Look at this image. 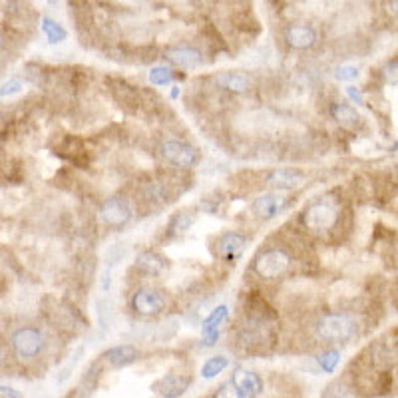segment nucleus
<instances>
[{"label":"nucleus","instance_id":"nucleus-6","mask_svg":"<svg viewBox=\"0 0 398 398\" xmlns=\"http://www.w3.org/2000/svg\"><path fill=\"white\" fill-rule=\"evenodd\" d=\"M100 219H102L104 226L114 227V229H119V227L129 223V219H131V207H129L128 199L118 197V195L108 197V199L102 204V207H100Z\"/></svg>","mask_w":398,"mask_h":398},{"label":"nucleus","instance_id":"nucleus-27","mask_svg":"<svg viewBox=\"0 0 398 398\" xmlns=\"http://www.w3.org/2000/svg\"><path fill=\"white\" fill-rule=\"evenodd\" d=\"M382 76L387 80L390 86H398V60H390L385 70H382Z\"/></svg>","mask_w":398,"mask_h":398},{"label":"nucleus","instance_id":"nucleus-4","mask_svg":"<svg viewBox=\"0 0 398 398\" xmlns=\"http://www.w3.org/2000/svg\"><path fill=\"white\" fill-rule=\"evenodd\" d=\"M291 267V255L281 247L267 249L261 251L255 261H253V271L257 273L261 279H279L281 275H285V271Z\"/></svg>","mask_w":398,"mask_h":398},{"label":"nucleus","instance_id":"nucleus-24","mask_svg":"<svg viewBox=\"0 0 398 398\" xmlns=\"http://www.w3.org/2000/svg\"><path fill=\"white\" fill-rule=\"evenodd\" d=\"M317 363L321 366V370L331 375V373H334V368L339 366V363H341V353L339 351H327V353H323V355L317 358Z\"/></svg>","mask_w":398,"mask_h":398},{"label":"nucleus","instance_id":"nucleus-30","mask_svg":"<svg viewBox=\"0 0 398 398\" xmlns=\"http://www.w3.org/2000/svg\"><path fill=\"white\" fill-rule=\"evenodd\" d=\"M0 394H4V397L8 398H22V394L16 390V388L12 387H4V385H0Z\"/></svg>","mask_w":398,"mask_h":398},{"label":"nucleus","instance_id":"nucleus-23","mask_svg":"<svg viewBox=\"0 0 398 398\" xmlns=\"http://www.w3.org/2000/svg\"><path fill=\"white\" fill-rule=\"evenodd\" d=\"M192 226H194V216L192 213H177L170 221V231L173 235H177V233H185Z\"/></svg>","mask_w":398,"mask_h":398},{"label":"nucleus","instance_id":"nucleus-17","mask_svg":"<svg viewBox=\"0 0 398 398\" xmlns=\"http://www.w3.org/2000/svg\"><path fill=\"white\" fill-rule=\"evenodd\" d=\"M134 267L140 271V273H144V275L158 277V275L163 273V269L168 267V261H165L160 253H156V251H144V253H140V255L136 257Z\"/></svg>","mask_w":398,"mask_h":398},{"label":"nucleus","instance_id":"nucleus-19","mask_svg":"<svg viewBox=\"0 0 398 398\" xmlns=\"http://www.w3.org/2000/svg\"><path fill=\"white\" fill-rule=\"evenodd\" d=\"M331 116H333V119L339 126H343L346 129H353L361 124L358 112L353 106L344 104V102H334L333 106H331Z\"/></svg>","mask_w":398,"mask_h":398},{"label":"nucleus","instance_id":"nucleus-20","mask_svg":"<svg viewBox=\"0 0 398 398\" xmlns=\"http://www.w3.org/2000/svg\"><path fill=\"white\" fill-rule=\"evenodd\" d=\"M40 28H42V33L46 34V38H48V42L50 44L64 42L66 36H68L64 26L58 24L56 21H52V18H48V16H42V18H40Z\"/></svg>","mask_w":398,"mask_h":398},{"label":"nucleus","instance_id":"nucleus-16","mask_svg":"<svg viewBox=\"0 0 398 398\" xmlns=\"http://www.w3.org/2000/svg\"><path fill=\"white\" fill-rule=\"evenodd\" d=\"M213 82L231 94H245L251 88V78L243 72H219L213 76Z\"/></svg>","mask_w":398,"mask_h":398},{"label":"nucleus","instance_id":"nucleus-13","mask_svg":"<svg viewBox=\"0 0 398 398\" xmlns=\"http://www.w3.org/2000/svg\"><path fill=\"white\" fill-rule=\"evenodd\" d=\"M165 58L172 62L173 66H180V68H197V66L204 62V56L201 52L194 48V46H170L165 50Z\"/></svg>","mask_w":398,"mask_h":398},{"label":"nucleus","instance_id":"nucleus-32","mask_svg":"<svg viewBox=\"0 0 398 398\" xmlns=\"http://www.w3.org/2000/svg\"><path fill=\"white\" fill-rule=\"evenodd\" d=\"M2 356H4V353H2V346H0V363H2Z\"/></svg>","mask_w":398,"mask_h":398},{"label":"nucleus","instance_id":"nucleus-1","mask_svg":"<svg viewBox=\"0 0 398 398\" xmlns=\"http://www.w3.org/2000/svg\"><path fill=\"white\" fill-rule=\"evenodd\" d=\"M315 333L323 343L343 344L356 334V323L346 312H331L321 317V321L315 327Z\"/></svg>","mask_w":398,"mask_h":398},{"label":"nucleus","instance_id":"nucleus-5","mask_svg":"<svg viewBox=\"0 0 398 398\" xmlns=\"http://www.w3.org/2000/svg\"><path fill=\"white\" fill-rule=\"evenodd\" d=\"M131 309L141 317H158L165 309V295L151 285H141L131 297Z\"/></svg>","mask_w":398,"mask_h":398},{"label":"nucleus","instance_id":"nucleus-7","mask_svg":"<svg viewBox=\"0 0 398 398\" xmlns=\"http://www.w3.org/2000/svg\"><path fill=\"white\" fill-rule=\"evenodd\" d=\"M162 156L172 165L182 168V170H189V168H194L195 163L199 162V153H197L194 146L177 140L165 141L162 146Z\"/></svg>","mask_w":398,"mask_h":398},{"label":"nucleus","instance_id":"nucleus-29","mask_svg":"<svg viewBox=\"0 0 398 398\" xmlns=\"http://www.w3.org/2000/svg\"><path fill=\"white\" fill-rule=\"evenodd\" d=\"M346 96L351 98L355 104H363V102H365V100H363V94H361V90H358L356 86L346 88Z\"/></svg>","mask_w":398,"mask_h":398},{"label":"nucleus","instance_id":"nucleus-25","mask_svg":"<svg viewBox=\"0 0 398 398\" xmlns=\"http://www.w3.org/2000/svg\"><path fill=\"white\" fill-rule=\"evenodd\" d=\"M358 74H361V72H358V68L353 64H343L334 70V78H336V80H341V82L355 80V78H358Z\"/></svg>","mask_w":398,"mask_h":398},{"label":"nucleus","instance_id":"nucleus-3","mask_svg":"<svg viewBox=\"0 0 398 398\" xmlns=\"http://www.w3.org/2000/svg\"><path fill=\"white\" fill-rule=\"evenodd\" d=\"M11 346L14 355L22 361H33L38 355H42L46 349L44 333L36 327H21L11 334Z\"/></svg>","mask_w":398,"mask_h":398},{"label":"nucleus","instance_id":"nucleus-31","mask_svg":"<svg viewBox=\"0 0 398 398\" xmlns=\"http://www.w3.org/2000/svg\"><path fill=\"white\" fill-rule=\"evenodd\" d=\"M388 11L392 12L394 16H398V0H394V2H388Z\"/></svg>","mask_w":398,"mask_h":398},{"label":"nucleus","instance_id":"nucleus-14","mask_svg":"<svg viewBox=\"0 0 398 398\" xmlns=\"http://www.w3.org/2000/svg\"><path fill=\"white\" fill-rule=\"evenodd\" d=\"M265 182L273 189L287 192V189L301 187L305 183V173L299 172V170H273V172L267 173Z\"/></svg>","mask_w":398,"mask_h":398},{"label":"nucleus","instance_id":"nucleus-10","mask_svg":"<svg viewBox=\"0 0 398 398\" xmlns=\"http://www.w3.org/2000/svg\"><path fill=\"white\" fill-rule=\"evenodd\" d=\"M247 247V237L235 233V231H227L217 239L216 249L217 255L223 259L226 263H235L241 257V253Z\"/></svg>","mask_w":398,"mask_h":398},{"label":"nucleus","instance_id":"nucleus-11","mask_svg":"<svg viewBox=\"0 0 398 398\" xmlns=\"http://www.w3.org/2000/svg\"><path fill=\"white\" fill-rule=\"evenodd\" d=\"M231 385L243 398H257L263 392V380L255 370L237 368L231 375Z\"/></svg>","mask_w":398,"mask_h":398},{"label":"nucleus","instance_id":"nucleus-28","mask_svg":"<svg viewBox=\"0 0 398 398\" xmlns=\"http://www.w3.org/2000/svg\"><path fill=\"white\" fill-rule=\"evenodd\" d=\"M213 398H243V397L237 392L235 387H233V385H231V380H229V382H226V385H221V387L217 388Z\"/></svg>","mask_w":398,"mask_h":398},{"label":"nucleus","instance_id":"nucleus-22","mask_svg":"<svg viewBox=\"0 0 398 398\" xmlns=\"http://www.w3.org/2000/svg\"><path fill=\"white\" fill-rule=\"evenodd\" d=\"M175 80V72L168 66H156L150 70V82L153 86H168Z\"/></svg>","mask_w":398,"mask_h":398},{"label":"nucleus","instance_id":"nucleus-21","mask_svg":"<svg viewBox=\"0 0 398 398\" xmlns=\"http://www.w3.org/2000/svg\"><path fill=\"white\" fill-rule=\"evenodd\" d=\"M227 366H229V361H227V356L223 355H217V356H211V358H207L205 361V365L201 366V377L204 378H216L217 375H221L223 370H226Z\"/></svg>","mask_w":398,"mask_h":398},{"label":"nucleus","instance_id":"nucleus-2","mask_svg":"<svg viewBox=\"0 0 398 398\" xmlns=\"http://www.w3.org/2000/svg\"><path fill=\"white\" fill-rule=\"evenodd\" d=\"M339 205L331 199H319L303 211L301 221L311 233H327L339 221Z\"/></svg>","mask_w":398,"mask_h":398},{"label":"nucleus","instance_id":"nucleus-15","mask_svg":"<svg viewBox=\"0 0 398 398\" xmlns=\"http://www.w3.org/2000/svg\"><path fill=\"white\" fill-rule=\"evenodd\" d=\"M140 356V351L134 346V344H118V346H112L108 351H104L102 358L114 368H122V366H128L131 363H136Z\"/></svg>","mask_w":398,"mask_h":398},{"label":"nucleus","instance_id":"nucleus-12","mask_svg":"<svg viewBox=\"0 0 398 398\" xmlns=\"http://www.w3.org/2000/svg\"><path fill=\"white\" fill-rule=\"evenodd\" d=\"M285 40L295 50H309L317 44L319 34L309 24H291L285 33Z\"/></svg>","mask_w":398,"mask_h":398},{"label":"nucleus","instance_id":"nucleus-18","mask_svg":"<svg viewBox=\"0 0 398 398\" xmlns=\"http://www.w3.org/2000/svg\"><path fill=\"white\" fill-rule=\"evenodd\" d=\"M227 315H229V309H227L226 305H221V307L213 309L211 315L205 319L204 324H201V334H204L205 344L217 343V336H219V327H221V323H226L227 321Z\"/></svg>","mask_w":398,"mask_h":398},{"label":"nucleus","instance_id":"nucleus-26","mask_svg":"<svg viewBox=\"0 0 398 398\" xmlns=\"http://www.w3.org/2000/svg\"><path fill=\"white\" fill-rule=\"evenodd\" d=\"M22 88H24V84H22L18 78H11V80H6V82L0 86V98H8V96H14V94H21Z\"/></svg>","mask_w":398,"mask_h":398},{"label":"nucleus","instance_id":"nucleus-8","mask_svg":"<svg viewBox=\"0 0 398 398\" xmlns=\"http://www.w3.org/2000/svg\"><path fill=\"white\" fill-rule=\"evenodd\" d=\"M289 205V197L283 194H263L253 199L251 204V213L263 221H269L273 217H277Z\"/></svg>","mask_w":398,"mask_h":398},{"label":"nucleus","instance_id":"nucleus-9","mask_svg":"<svg viewBox=\"0 0 398 398\" xmlns=\"http://www.w3.org/2000/svg\"><path fill=\"white\" fill-rule=\"evenodd\" d=\"M189 387H192V377L175 375V373L165 375V377L158 378L156 382H151V390L163 398H180L187 392Z\"/></svg>","mask_w":398,"mask_h":398}]
</instances>
